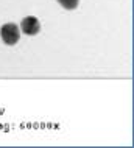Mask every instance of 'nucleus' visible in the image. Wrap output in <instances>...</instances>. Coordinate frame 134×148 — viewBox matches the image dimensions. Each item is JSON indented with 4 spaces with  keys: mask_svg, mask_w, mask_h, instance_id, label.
<instances>
[{
    "mask_svg": "<svg viewBox=\"0 0 134 148\" xmlns=\"http://www.w3.org/2000/svg\"><path fill=\"white\" fill-rule=\"evenodd\" d=\"M0 38H2L3 44L6 45H16L20 39V28L19 25H16L13 22H8V23H3L0 27Z\"/></svg>",
    "mask_w": 134,
    "mask_h": 148,
    "instance_id": "1",
    "label": "nucleus"
},
{
    "mask_svg": "<svg viewBox=\"0 0 134 148\" xmlns=\"http://www.w3.org/2000/svg\"><path fill=\"white\" fill-rule=\"evenodd\" d=\"M19 28H20V33H23L27 36H36L41 33V22L34 16H27V17L22 19Z\"/></svg>",
    "mask_w": 134,
    "mask_h": 148,
    "instance_id": "2",
    "label": "nucleus"
},
{
    "mask_svg": "<svg viewBox=\"0 0 134 148\" xmlns=\"http://www.w3.org/2000/svg\"><path fill=\"white\" fill-rule=\"evenodd\" d=\"M56 2L67 11H74L80 5V0H56Z\"/></svg>",
    "mask_w": 134,
    "mask_h": 148,
    "instance_id": "3",
    "label": "nucleus"
}]
</instances>
